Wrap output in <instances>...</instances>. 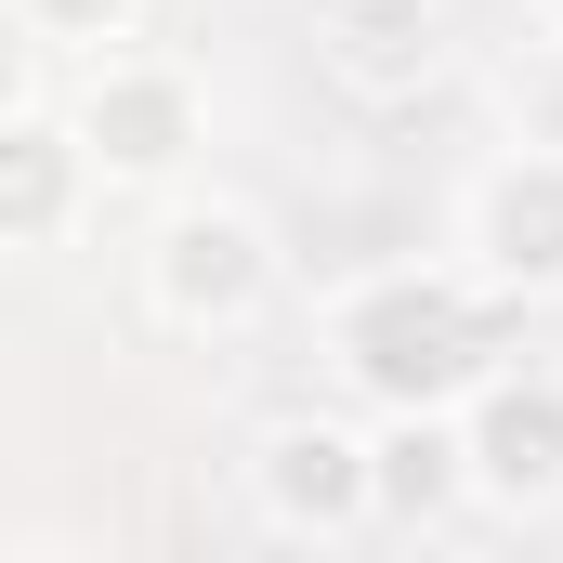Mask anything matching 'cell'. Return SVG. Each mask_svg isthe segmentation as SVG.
Wrapping results in <instances>:
<instances>
[{"label":"cell","instance_id":"6da1fadb","mask_svg":"<svg viewBox=\"0 0 563 563\" xmlns=\"http://www.w3.org/2000/svg\"><path fill=\"white\" fill-rule=\"evenodd\" d=\"M511 341V301L472 276V263H380L328 301V367L341 394L380 420V407H459Z\"/></svg>","mask_w":563,"mask_h":563},{"label":"cell","instance_id":"7a4b0ae2","mask_svg":"<svg viewBox=\"0 0 563 563\" xmlns=\"http://www.w3.org/2000/svg\"><path fill=\"white\" fill-rule=\"evenodd\" d=\"M276 288H288V250H276V223H263L250 197H170V210H157V236H144V301H157L184 341L263 328Z\"/></svg>","mask_w":563,"mask_h":563},{"label":"cell","instance_id":"3957f363","mask_svg":"<svg viewBox=\"0 0 563 563\" xmlns=\"http://www.w3.org/2000/svg\"><path fill=\"white\" fill-rule=\"evenodd\" d=\"M92 144V184H184L210 144V92L170 53H92V92L66 106Z\"/></svg>","mask_w":563,"mask_h":563},{"label":"cell","instance_id":"277c9868","mask_svg":"<svg viewBox=\"0 0 563 563\" xmlns=\"http://www.w3.org/2000/svg\"><path fill=\"white\" fill-rule=\"evenodd\" d=\"M459 263L498 288L511 314L563 301V144H511V157L472 170V197H459Z\"/></svg>","mask_w":563,"mask_h":563},{"label":"cell","instance_id":"5b68a950","mask_svg":"<svg viewBox=\"0 0 563 563\" xmlns=\"http://www.w3.org/2000/svg\"><path fill=\"white\" fill-rule=\"evenodd\" d=\"M459 459H472V511H563V367H485L459 394Z\"/></svg>","mask_w":563,"mask_h":563},{"label":"cell","instance_id":"8992f818","mask_svg":"<svg viewBox=\"0 0 563 563\" xmlns=\"http://www.w3.org/2000/svg\"><path fill=\"white\" fill-rule=\"evenodd\" d=\"M250 498H263V525L276 538H367L380 511H367V420H328V407H301L250 445Z\"/></svg>","mask_w":563,"mask_h":563},{"label":"cell","instance_id":"52a82bcc","mask_svg":"<svg viewBox=\"0 0 563 563\" xmlns=\"http://www.w3.org/2000/svg\"><path fill=\"white\" fill-rule=\"evenodd\" d=\"M314 66L354 106H420L445 79V0H314Z\"/></svg>","mask_w":563,"mask_h":563},{"label":"cell","instance_id":"ba28073f","mask_svg":"<svg viewBox=\"0 0 563 563\" xmlns=\"http://www.w3.org/2000/svg\"><path fill=\"white\" fill-rule=\"evenodd\" d=\"M79 210H92V144H79V119L0 106V250H53V236H79Z\"/></svg>","mask_w":563,"mask_h":563},{"label":"cell","instance_id":"9c48e42d","mask_svg":"<svg viewBox=\"0 0 563 563\" xmlns=\"http://www.w3.org/2000/svg\"><path fill=\"white\" fill-rule=\"evenodd\" d=\"M367 511L394 538H420L445 511H472V459H459V407H380L367 420Z\"/></svg>","mask_w":563,"mask_h":563},{"label":"cell","instance_id":"30bf717a","mask_svg":"<svg viewBox=\"0 0 563 563\" xmlns=\"http://www.w3.org/2000/svg\"><path fill=\"white\" fill-rule=\"evenodd\" d=\"M13 26L53 40V53H119V40L144 26V0H13Z\"/></svg>","mask_w":563,"mask_h":563}]
</instances>
